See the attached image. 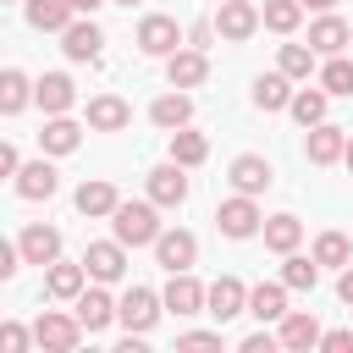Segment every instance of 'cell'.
<instances>
[{"instance_id":"5bb4252c","label":"cell","mask_w":353,"mask_h":353,"mask_svg":"<svg viewBox=\"0 0 353 353\" xmlns=\"http://www.w3.org/2000/svg\"><path fill=\"white\" fill-rule=\"evenodd\" d=\"M17 248H22L28 265H55V259H61V232H55V226H28V232L17 237Z\"/></svg>"},{"instance_id":"b9f144b4","label":"cell","mask_w":353,"mask_h":353,"mask_svg":"<svg viewBox=\"0 0 353 353\" xmlns=\"http://www.w3.org/2000/svg\"><path fill=\"white\" fill-rule=\"evenodd\" d=\"M17 259H22V248H11V243H0V276H17Z\"/></svg>"},{"instance_id":"f6af8a7d","label":"cell","mask_w":353,"mask_h":353,"mask_svg":"<svg viewBox=\"0 0 353 353\" xmlns=\"http://www.w3.org/2000/svg\"><path fill=\"white\" fill-rule=\"evenodd\" d=\"M72 6H77V11H99L105 0H72Z\"/></svg>"},{"instance_id":"d590c367","label":"cell","mask_w":353,"mask_h":353,"mask_svg":"<svg viewBox=\"0 0 353 353\" xmlns=\"http://www.w3.org/2000/svg\"><path fill=\"white\" fill-rule=\"evenodd\" d=\"M281 281H287V287H298V292H309V287L320 281V259H303V254H287V265H281Z\"/></svg>"},{"instance_id":"2e32d148","label":"cell","mask_w":353,"mask_h":353,"mask_svg":"<svg viewBox=\"0 0 353 353\" xmlns=\"http://www.w3.org/2000/svg\"><path fill=\"white\" fill-rule=\"evenodd\" d=\"M127 121H132V105H127V99H116V94L88 99V127H94V132H121Z\"/></svg>"},{"instance_id":"52a82bcc","label":"cell","mask_w":353,"mask_h":353,"mask_svg":"<svg viewBox=\"0 0 353 353\" xmlns=\"http://www.w3.org/2000/svg\"><path fill=\"white\" fill-rule=\"evenodd\" d=\"M154 259H160V270H193V259H199V243H193V232H160L154 237Z\"/></svg>"},{"instance_id":"30bf717a","label":"cell","mask_w":353,"mask_h":353,"mask_svg":"<svg viewBox=\"0 0 353 353\" xmlns=\"http://www.w3.org/2000/svg\"><path fill=\"white\" fill-rule=\"evenodd\" d=\"M83 265H88L94 281H121V270H127V243H121V237H116V243H88Z\"/></svg>"},{"instance_id":"d6986e66","label":"cell","mask_w":353,"mask_h":353,"mask_svg":"<svg viewBox=\"0 0 353 353\" xmlns=\"http://www.w3.org/2000/svg\"><path fill=\"white\" fill-rule=\"evenodd\" d=\"M72 314L83 320V331H105V325L116 320V303H110V292L88 287V292H77V309H72Z\"/></svg>"},{"instance_id":"4316f807","label":"cell","mask_w":353,"mask_h":353,"mask_svg":"<svg viewBox=\"0 0 353 353\" xmlns=\"http://www.w3.org/2000/svg\"><path fill=\"white\" fill-rule=\"evenodd\" d=\"M17 193H22V199H50V193H55V165H50V160L22 165V171H17Z\"/></svg>"},{"instance_id":"d4e9b609","label":"cell","mask_w":353,"mask_h":353,"mask_svg":"<svg viewBox=\"0 0 353 353\" xmlns=\"http://www.w3.org/2000/svg\"><path fill=\"white\" fill-rule=\"evenodd\" d=\"M77 143H83V127L66 121V116H50L44 132H39V149H50V154H72Z\"/></svg>"},{"instance_id":"8fae6325","label":"cell","mask_w":353,"mask_h":353,"mask_svg":"<svg viewBox=\"0 0 353 353\" xmlns=\"http://www.w3.org/2000/svg\"><path fill=\"white\" fill-rule=\"evenodd\" d=\"M165 77H171V88H199V83L210 77V61H204V50L193 44V50H176V55H165Z\"/></svg>"},{"instance_id":"6da1fadb","label":"cell","mask_w":353,"mask_h":353,"mask_svg":"<svg viewBox=\"0 0 353 353\" xmlns=\"http://www.w3.org/2000/svg\"><path fill=\"white\" fill-rule=\"evenodd\" d=\"M110 226H116V237H121L127 248H143V243H154V237H160L154 199H149V204H143V199H121V204H116V215H110Z\"/></svg>"},{"instance_id":"ffe728a7","label":"cell","mask_w":353,"mask_h":353,"mask_svg":"<svg viewBox=\"0 0 353 353\" xmlns=\"http://www.w3.org/2000/svg\"><path fill=\"white\" fill-rule=\"evenodd\" d=\"M72 0H28V22L39 28V33H66L72 28Z\"/></svg>"},{"instance_id":"ab89813d","label":"cell","mask_w":353,"mask_h":353,"mask_svg":"<svg viewBox=\"0 0 353 353\" xmlns=\"http://www.w3.org/2000/svg\"><path fill=\"white\" fill-rule=\"evenodd\" d=\"M320 347H325V353H353V331H325Z\"/></svg>"},{"instance_id":"3957f363","label":"cell","mask_w":353,"mask_h":353,"mask_svg":"<svg viewBox=\"0 0 353 353\" xmlns=\"http://www.w3.org/2000/svg\"><path fill=\"white\" fill-rule=\"evenodd\" d=\"M215 226H221L226 237H254V232L265 226V215H259L254 193H237V199H226V204L215 210Z\"/></svg>"},{"instance_id":"7402d4cb","label":"cell","mask_w":353,"mask_h":353,"mask_svg":"<svg viewBox=\"0 0 353 353\" xmlns=\"http://www.w3.org/2000/svg\"><path fill=\"white\" fill-rule=\"evenodd\" d=\"M347 39H353V33H347V22H342V17H331V11H325L314 28H309L314 55H342V44H347Z\"/></svg>"},{"instance_id":"f1b7e54d","label":"cell","mask_w":353,"mask_h":353,"mask_svg":"<svg viewBox=\"0 0 353 353\" xmlns=\"http://www.w3.org/2000/svg\"><path fill=\"white\" fill-rule=\"evenodd\" d=\"M298 243H303V221H298V215H270V221H265V248L292 254Z\"/></svg>"},{"instance_id":"7dc6e473","label":"cell","mask_w":353,"mask_h":353,"mask_svg":"<svg viewBox=\"0 0 353 353\" xmlns=\"http://www.w3.org/2000/svg\"><path fill=\"white\" fill-rule=\"evenodd\" d=\"M342 160H347V171H353V138H347V149H342Z\"/></svg>"},{"instance_id":"5b68a950","label":"cell","mask_w":353,"mask_h":353,"mask_svg":"<svg viewBox=\"0 0 353 353\" xmlns=\"http://www.w3.org/2000/svg\"><path fill=\"white\" fill-rule=\"evenodd\" d=\"M259 22H265V17H259V6H248V0H221V6H215V33L232 39V44H243Z\"/></svg>"},{"instance_id":"681fc988","label":"cell","mask_w":353,"mask_h":353,"mask_svg":"<svg viewBox=\"0 0 353 353\" xmlns=\"http://www.w3.org/2000/svg\"><path fill=\"white\" fill-rule=\"evenodd\" d=\"M215 6H221V0H215Z\"/></svg>"},{"instance_id":"484cf974","label":"cell","mask_w":353,"mask_h":353,"mask_svg":"<svg viewBox=\"0 0 353 353\" xmlns=\"http://www.w3.org/2000/svg\"><path fill=\"white\" fill-rule=\"evenodd\" d=\"M232 188H237V193H265V188H270V165H265L259 154H237V160H232Z\"/></svg>"},{"instance_id":"c3c4849f","label":"cell","mask_w":353,"mask_h":353,"mask_svg":"<svg viewBox=\"0 0 353 353\" xmlns=\"http://www.w3.org/2000/svg\"><path fill=\"white\" fill-rule=\"evenodd\" d=\"M116 6H138V0H116Z\"/></svg>"},{"instance_id":"bcb514c9","label":"cell","mask_w":353,"mask_h":353,"mask_svg":"<svg viewBox=\"0 0 353 353\" xmlns=\"http://www.w3.org/2000/svg\"><path fill=\"white\" fill-rule=\"evenodd\" d=\"M303 6H309V11H331L336 0H303Z\"/></svg>"},{"instance_id":"60d3db41","label":"cell","mask_w":353,"mask_h":353,"mask_svg":"<svg viewBox=\"0 0 353 353\" xmlns=\"http://www.w3.org/2000/svg\"><path fill=\"white\" fill-rule=\"evenodd\" d=\"M182 347H221V331H188Z\"/></svg>"},{"instance_id":"cb8c5ba5","label":"cell","mask_w":353,"mask_h":353,"mask_svg":"<svg viewBox=\"0 0 353 353\" xmlns=\"http://www.w3.org/2000/svg\"><path fill=\"white\" fill-rule=\"evenodd\" d=\"M188 116H193V99H188V94H160V99L149 105V121H154V127H165V132L188 127Z\"/></svg>"},{"instance_id":"836d02e7","label":"cell","mask_w":353,"mask_h":353,"mask_svg":"<svg viewBox=\"0 0 353 353\" xmlns=\"http://www.w3.org/2000/svg\"><path fill=\"white\" fill-rule=\"evenodd\" d=\"M259 17H265V28H270V33H292V28H298V17H303V0H265V11H259Z\"/></svg>"},{"instance_id":"7c38bea8","label":"cell","mask_w":353,"mask_h":353,"mask_svg":"<svg viewBox=\"0 0 353 353\" xmlns=\"http://www.w3.org/2000/svg\"><path fill=\"white\" fill-rule=\"evenodd\" d=\"M33 99L44 105V116H66V110H72V99H77V88H72V77H66V72H44V77L33 83Z\"/></svg>"},{"instance_id":"9a60e30c","label":"cell","mask_w":353,"mask_h":353,"mask_svg":"<svg viewBox=\"0 0 353 353\" xmlns=\"http://www.w3.org/2000/svg\"><path fill=\"white\" fill-rule=\"evenodd\" d=\"M204 292H210V287H199L188 270H176V276L165 281V292H160V298H165V309H171V314H199V309H204Z\"/></svg>"},{"instance_id":"f35d334b","label":"cell","mask_w":353,"mask_h":353,"mask_svg":"<svg viewBox=\"0 0 353 353\" xmlns=\"http://www.w3.org/2000/svg\"><path fill=\"white\" fill-rule=\"evenodd\" d=\"M0 347H6V353H22V347H28V331H22L17 320H6V325H0Z\"/></svg>"},{"instance_id":"603a6c76","label":"cell","mask_w":353,"mask_h":353,"mask_svg":"<svg viewBox=\"0 0 353 353\" xmlns=\"http://www.w3.org/2000/svg\"><path fill=\"white\" fill-rule=\"evenodd\" d=\"M254 105H259V110H287V105H292V77H287V72H265V77L254 83Z\"/></svg>"},{"instance_id":"f546056e","label":"cell","mask_w":353,"mask_h":353,"mask_svg":"<svg viewBox=\"0 0 353 353\" xmlns=\"http://www.w3.org/2000/svg\"><path fill=\"white\" fill-rule=\"evenodd\" d=\"M83 281H88V265H50V276H44V292L50 298H77L83 292Z\"/></svg>"},{"instance_id":"ac0fdd59","label":"cell","mask_w":353,"mask_h":353,"mask_svg":"<svg viewBox=\"0 0 353 353\" xmlns=\"http://www.w3.org/2000/svg\"><path fill=\"white\" fill-rule=\"evenodd\" d=\"M320 320L314 314H281V331H276V342L281 347H292V353H303V347H320Z\"/></svg>"},{"instance_id":"44dd1931","label":"cell","mask_w":353,"mask_h":353,"mask_svg":"<svg viewBox=\"0 0 353 353\" xmlns=\"http://www.w3.org/2000/svg\"><path fill=\"white\" fill-rule=\"evenodd\" d=\"M99 44H105V33H99L94 22H72V28L61 33V50H66L72 61H99Z\"/></svg>"},{"instance_id":"ba28073f","label":"cell","mask_w":353,"mask_h":353,"mask_svg":"<svg viewBox=\"0 0 353 353\" xmlns=\"http://www.w3.org/2000/svg\"><path fill=\"white\" fill-rule=\"evenodd\" d=\"M188 165H176V160H165V165H154L149 171V199L160 204V210H176L182 199H188V176H182Z\"/></svg>"},{"instance_id":"277c9868","label":"cell","mask_w":353,"mask_h":353,"mask_svg":"<svg viewBox=\"0 0 353 353\" xmlns=\"http://www.w3.org/2000/svg\"><path fill=\"white\" fill-rule=\"evenodd\" d=\"M160 303H165V298H154L149 287H127V298L116 303V320H121L132 336H143V331L160 320Z\"/></svg>"},{"instance_id":"1f68e13d","label":"cell","mask_w":353,"mask_h":353,"mask_svg":"<svg viewBox=\"0 0 353 353\" xmlns=\"http://www.w3.org/2000/svg\"><path fill=\"white\" fill-rule=\"evenodd\" d=\"M325 99H331V94H325V88H298V94H292V105H287V110H292V116H298V121H303V127H314V121H325Z\"/></svg>"},{"instance_id":"74e56055","label":"cell","mask_w":353,"mask_h":353,"mask_svg":"<svg viewBox=\"0 0 353 353\" xmlns=\"http://www.w3.org/2000/svg\"><path fill=\"white\" fill-rule=\"evenodd\" d=\"M281 72L287 77H309L314 72V44H281Z\"/></svg>"},{"instance_id":"d6a6232c","label":"cell","mask_w":353,"mask_h":353,"mask_svg":"<svg viewBox=\"0 0 353 353\" xmlns=\"http://www.w3.org/2000/svg\"><path fill=\"white\" fill-rule=\"evenodd\" d=\"M314 259H320V265H336V270H347V265H353V243H347L342 232H320V243H314Z\"/></svg>"},{"instance_id":"e575fe53","label":"cell","mask_w":353,"mask_h":353,"mask_svg":"<svg viewBox=\"0 0 353 353\" xmlns=\"http://www.w3.org/2000/svg\"><path fill=\"white\" fill-rule=\"evenodd\" d=\"M28 94H33V83H28V77L11 66V72L0 77V110H6V116H17V110L28 105Z\"/></svg>"},{"instance_id":"8992f818","label":"cell","mask_w":353,"mask_h":353,"mask_svg":"<svg viewBox=\"0 0 353 353\" xmlns=\"http://www.w3.org/2000/svg\"><path fill=\"white\" fill-rule=\"evenodd\" d=\"M204 314H215L221 325L237 320V314H248V287H243L237 276H221V281L204 292Z\"/></svg>"},{"instance_id":"9c48e42d","label":"cell","mask_w":353,"mask_h":353,"mask_svg":"<svg viewBox=\"0 0 353 353\" xmlns=\"http://www.w3.org/2000/svg\"><path fill=\"white\" fill-rule=\"evenodd\" d=\"M176 44H182V28L171 17H143L138 22V50L143 55H176Z\"/></svg>"},{"instance_id":"8d00e7d4","label":"cell","mask_w":353,"mask_h":353,"mask_svg":"<svg viewBox=\"0 0 353 353\" xmlns=\"http://www.w3.org/2000/svg\"><path fill=\"white\" fill-rule=\"evenodd\" d=\"M320 88H325V94H353V61L331 55V61H325V72H320Z\"/></svg>"},{"instance_id":"ee69618b","label":"cell","mask_w":353,"mask_h":353,"mask_svg":"<svg viewBox=\"0 0 353 353\" xmlns=\"http://www.w3.org/2000/svg\"><path fill=\"white\" fill-rule=\"evenodd\" d=\"M336 298H342V303H353V265L342 270V281H336Z\"/></svg>"},{"instance_id":"7a4b0ae2","label":"cell","mask_w":353,"mask_h":353,"mask_svg":"<svg viewBox=\"0 0 353 353\" xmlns=\"http://www.w3.org/2000/svg\"><path fill=\"white\" fill-rule=\"evenodd\" d=\"M77 336H83V320H77V314H55V309H44V314L33 320V342L50 347V353H72Z\"/></svg>"},{"instance_id":"4fadbf2b","label":"cell","mask_w":353,"mask_h":353,"mask_svg":"<svg viewBox=\"0 0 353 353\" xmlns=\"http://www.w3.org/2000/svg\"><path fill=\"white\" fill-rule=\"evenodd\" d=\"M342 149H347V132H342V127H331V121H314V127H309V143H303V154H309L314 165H331V160H342Z\"/></svg>"},{"instance_id":"e0dca14e","label":"cell","mask_w":353,"mask_h":353,"mask_svg":"<svg viewBox=\"0 0 353 353\" xmlns=\"http://www.w3.org/2000/svg\"><path fill=\"white\" fill-rule=\"evenodd\" d=\"M248 314H254L259 325L281 320V314H287V281H259V287L248 292Z\"/></svg>"},{"instance_id":"7bdbcfd3","label":"cell","mask_w":353,"mask_h":353,"mask_svg":"<svg viewBox=\"0 0 353 353\" xmlns=\"http://www.w3.org/2000/svg\"><path fill=\"white\" fill-rule=\"evenodd\" d=\"M0 171H6V176H17V171H22V160H17V149H11V143L0 149Z\"/></svg>"},{"instance_id":"4dcf8cb0","label":"cell","mask_w":353,"mask_h":353,"mask_svg":"<svg viewBox=\"0 0 353 353\" xmlns=\"http://www.w3.org/2000/svg\"><path fill=\"white\" fill-rule=\"evenodd\" d=\"M204 154H210V138H204V132H188V127L171 132V160H176V165H199Z\"/></svg>"},{"instance_id":"83f0119b","label":"cell","mask_w":353,"mask_h":353,"mask_svg":"<svg viewBox=\"0 0 353 353\" xmlns=\"http://www.w3.org/2000/svg\"><path fill=\"white\" fill-rule=\"evenodd\" d=\"M116 204H121V199H116V188H110L105 176H94V182L77 188V210H83V215H116Z\"/></svg>"}]
</instances>
